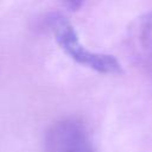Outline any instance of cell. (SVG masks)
Masks as SVG:
<instances>
[{
    "label": "cell",
    "mask_w": 152,
    "mask_h": 152,
    "mask_svg": "<svg viewBox=\"0 0 152 152\" xmlns=\"http://www.w3.org/2000/svg\"><path fill=\"white\" fill-rule=\"evenodd\" d=\"M48 26L61 50L76 63L104 75H116L122 72L121 64L114 56L94 52L87 49L81 43L74 25L63 14H51L48 18Z\"/></svg>",
    "instance_id": "6da1fadb"
},
{
    "label": "cell",
    "mask_w": 152,
    "mask_h": 152,
    "mask_svg": "<svg viewBox=\"0 0 152 152\" xmlns=\"http://www.w3.org/2000/svg\"><path fill=\"white\" fill-rule=\"evenodd\" d=\"M134 38L140 58L152 69V12L145 14L139 20Z\"/></svg>",
    "instance_id": "3957f363"
},
{
    "label": "cell",
    "mask_w": 152,
    "mask_h": 152,
    "mask_svg": "<svg viewBox=\"0 0 152 152\" xmlns=\"http://www.w3.org/2000/svg\"><path fill=\"white\" fill-rule=\"evenodd\" d=\"M62 2L70 11H78L82 7L84 0H62Z\"/></svg>",
    "instance_id": "277c9868"
},
{
    "label": "cell",
    "mask_w": 152,
    "mask_h": 152,
    "mask_svg": "<svg viewBox=\"0 0 152 152\" xmlns=\"http://www.w3.org/2000/svg\"><path fill=\"white\" fill-rule=\"evenodd\" d=\"M44 152H95V148L84 124L76 118H64L46 131Z\"/></svg>",
    "instance_id": "7a4b0ae2"
}]
</instances>
